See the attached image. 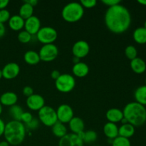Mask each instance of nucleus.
<instances>
[{"label":"nucleus","mask_w":146,"mask_h":146,"mask_svg":"<svg viewBox=\"0 0 146 146\" xmlns=\"http://www.w3.org/2000/svg\"><path fill=\"white\" fill-rule=\"evenodd\" d=\"M55 86L59 92L64 94L70 93L75 88L76 80L71 74H61L59 78L55 81Z\"/></svg>","instance_id":"5"},{"label":"nucleus","mask_w":146,"mask_h":146,"mask_svg":"<svg viewBox=\"0 0 146 146\" xmlns=\"http://www.w3.org/2000/svg\"><path fill=\"white\" fill-rule=\"evenodd\" d=\"M94 146H98V145H94Z\"/></svg>","instance_id":"51"},{"label":"nucleus","mask_w":146,"mask_h":146,"mask_svg":"<svg viewBox=\"0 0 146 146\" xmlns=\"http://www.w3.org/2000/svg\"><path fill=\"white\" fill-rule=\"evenodd\" d=\"M84 144L78 135L74 133H67L58 142V146H84Z\"/></svg>","instance_id":"13"},{"label":"nucleus","mask_w":146,"mask_h":146,"mask_svg":"<svg viewBox=\"0 0 146 146\" xmlns=\"http://www.w3.org/2000/svg\"><path fill=\"white\" fill-rule=\"evenodd\" d=\"M24 2L30 4V5L32 6L33 7L36 6L37 4H38V1H37V0H27V1H24Z\"/></svg>","instance_id":"43"},{"label":"nucleus","mask_w":146,"mask_h":146,"mask_svg":"<svg viewBox=\"0 0 146 146\" xmlns=\"http://www.w3.org/2000/svg\"><path fill=\"white\" fill-rule=\"evenodd\" d=\"M124 118L134 127H139L146 122V108L137 102L128 103L123 110Z\"/></svg>","instance_id":"3"},{"label":"nucleus","mask_w":146,"mask_h":146,"mask_svg":"<svg viewBox=\"0 0 146 146\" xmlns=\"http://www.w3.org/2000/svg\"><path fill=\"white\" fill-rule=\"evenodd\" d=\"M80 4L84 7V9H91L96 6L97 1L96 0H81Z\"/></svg>","instance_id":"34"},{"label":"nucleus","mask_w":146,"mask_h":146,"mask_svg":"<svg viewBox=\"0 0 146 146\" xmlns=\"http://www.w3.org/2000/svg\"><path fill=\"white\" fill-rule=\"evenodd\" d=\"M90 52V46L87 41L79 40L74 44L72 47V54L74 57L82 58L86 56Z\"/></svg>","instance_id":"10"},{"label":"nucleus","mask_w":146,"mask_h":146,"mask_svg":"<svg viewBox=\"0 0 146 146\" xmlns=\"http://www.w3.org/2000/svg\"><path fill=\"white\" fill-rule=\"evenodd\" d=\"M24 29L25 31L29 33L31 36L36 35L41 29V21L38 17L33 15L32 17L25 20Z\"/></svg>","instance_id":"14"},{"label":"nucleus","mask_w":146,"mask_h":146,"mask_svg":"<svg viewBox=\"0 0 146 146\" xmlns=\"http://www.w3.org/2000/svg\"><path fill=\"white\" fill-rule=\"evenodd\" d=\"M107 29L116 34H123L131 24V15L129 10L121 4L108 7L104 17Z\"/></svg>","instance_id":"1"},{"label":"nucleus","mask_w":146,"mask_h":146,"mask_svg":"<svg viewBox=\"0 0 146 146\" xmlns=\"http://www.w3.org/2000/svg\"><path fill=\"white\" fill-rule=\"evenodd\" d=\"M1 113H2V105L0 103V115L1 114Z\"/></svg>","instance_id":"47"},{"label":"nucleus","mask_w":146,"mask_h":146,"mask_svg":"<svg viewBox=\"0 0 146 146\" xmlns=\"http://www.w3.org/2000/svg\"><path fill=\"white\" fill-rule=\"evenodd\" d=\"M27 106L30 110L38 111L45 106V100L42 96L39 94H33L27 98Z\"/></svg>","instance_id":"11"},{"label":"nucleus","mask_w":146,"mask_h":146,"mask_svg":"<svg viewBox=\"0 0 146 146\" xmlns=\"http://www.w3.org/2000/svg\"><path fill=\"white\" fill-rule=\"evenodd\" d=\"M5 123L1 118H0V137L4 135V129H5Z\"/></svg>","instance_id":"40"},{"label":"nucleus","mask_w":146,"mask_h":146,"mask_svg":"<svg viewBox=\"0 0 146 146\" xmlns=\"http://www.w3.org/2000/svg\"><path fill=\"white\" fill-rule=\"evenodd\" d=\"M11 15L10 12L7 9H1L0 10V23L4 24L7 21H9Z\"/></svg>","instance_id":"33"},{"label":"nucleus","mask_w":146,"mask_h":146,"mask_svg":"<svg viewBox=\"0 0 146 146\" xmlns=\"http://www.w3.org/2000/svg\"><path fill=\"white\" fill-rule=\"evenodd\" d=\"M57 119L58 122L62 123H68L74 117V113L73 108L67 104H61L58 107L56 111Z\"/></svg>","instance_id":"9"},{"label":"nucleus","mask_w":146,"mask_h":146,"mask_svg":"<svg viewBox=\"0 0 146 146\" xmlns=\"http://www.w3.org/2000/svg\"><path fill=\"white\" fill-rule=\"evenodd\" d=\"M23 94L28 98V97L31 96V95L34 94V90L31 86H27L24 87V89H23Z\"/></svg>","instance_id":"38"},{"label":"nucleus","mask_w":146,"mask_h":146,"mask_svg":"<svg viewBox=\"0 0 146 146\" xmlns=\"http://www.w3.org/2000/svg\"><path fill=\"white\" fill-rule=\"evenodd\" d=\"M68 126L72 132L71 133L78 135L84 131L85 123H84V121L79 117H74L68 123Z\"/></svg>","instance_id":"15"},{"label":"nucleus","mask_w":146,"mask_h":146,"mask_svg":"<svg viewBox=\"0 0 146 146\" xmlns=\"http://www.w3.org/2000/svg\"><path fill=\"white\" fill-rule=\"evenodd\" d=\"M9 3V0H0V10L5 9Z\"/></svg>","instance_id":"41"},{"label":"nucleus","mask_w":146,"mask_h":146,"mask_svg":"<svg viewBox=\"0 0 146 146\" xmlns=\"http://www.w3.org/2000/svg\"><path fill=\"white\" fill-rule=\"evenodd\" d=\"M145 86H146V78H145Z\"/></svg>","instance_id":"50"},{"label":"nucleus","mask_w":146,"mask_h":146,"mask_svg":"<svg viewBox=\"0 0 146 146\" xmlns=\"http://www.w3.org/2000/svg\"><path fill=\"white\" fill-rule=\"evenodd\" d=\"M144 28H145V29H146V21H145V23H144Z\"/></svg>","instance_id":"49"},{"label":"nucleus","mask_w":146,"mask_h":146,"mask_svg":"<svg viewBox=\"0 0 146 146\" xmlns=\"http://www.w3.org/2000/svg\"><path fill=\"white\" fill-rule=\"evenodd\" d=\"M52 132L56 137L61 138L67 134V128L65 124L58 121L52 126Z\"/></svg>","instance_id":"27"},{"label":"nucleus","mask_w":146,"mask_h":146,"mask_svg":"<svg viewBox=\"0 0 146 146\" xmlns=\"http://www.w3.org/2000/svg\"><path fill=\"white\" fill-rule=\"evenodd\" d=\"M39 120L37 119V118H33L32 121L29 123V124H27V127L29 129L31 130H35L39 126Z\"/></svg>","instance_id":"36"},{"label":"nucleus","mask_w":146,"mask_h":146,"mask_svg":"<svg viewBox=\"0 0 146 146\" xmlns=\"http://www.w3.org/2000/svg\"><path fill=\"white\" fill-rule=\"evenodd\" d=\"M1 71L3 78L8 80L14 79L19 74L20 67L17 63L10 62L4 66Z\"/></svg>","instance_id":"12"},{"label":"nucleus","mask_w":146,"mask_h":146,"mask_svg":"<svg viewBox=\"0 0 146 146\" xmlns=\"http://www.w3.org/2000/svg\"><path fill=\"white\" fill-rule=\"evenodd\" d=\"M130 65H131V69L135 74H141L145 72L146 70V64L145 61L138 57L131 61Z\"/></svg>","instance_id":"21"},{"label":"nucleus","mask_w":146,"mask_h":146,"mask_svg":"<svg viewBox=\"0 0 146 146\" xmlns=\"http://www.w3.org/2000/svg\"><path fill=\"white\" fill-rule=\"evenodd\" d=\"M111 146H131V141L128 138L118 136L116 138L113 140Z\"/></svg>","instance_id":"31"},{"label":"nucleus","mask_w":146,"mask_h":146,"mask_svg":"<svg viewBox=\"0 0 146 146\" xmlns=\"http://www.w3.org/2000/svg\"><path fill=\"white\" fill-rule=\"evenodd\" d=\"M38 120L40 122L47 127H52L58 122L56 110L48 106H44L38 111Z\"/></svg>","instance_id":"6"},{"label":"nucleus","mask_w":146,"mask_h":146,"mask_svg":"<svg viewBox=\"0 0 146 146\" xmlns=\"http://www.w3.org/2000/svg\"><path fill=\"white\" fill-rule=\"evenodd\" d=\"M0 146H10V145L6 141H3L0 142Z\"/></svg>","instance_id":"44"},{"label":"nucleus","mask_w":146,"mask_h":146,"mask_svg":"<svg viewBox=\"0 0 146 146\" xmlns=\"http://www.w3.org/2000/svg\"><path fill=\"white\" fill-rule=\"evenodd\" d=\"M135 133V127L130 123L122 124L118 128V136L128 138L133 136Z\"/></svg>","instance_id":"22"},{"label":"nucleus","mask_w":146,"mask_h":146,"mask_svg":"<svg viewBox=\"0 0 146 146\" xmlns=\"http://www.w3.org/2000/svg\"><path fill=\"white\" fill-rule=\"evenodd\" d=\"M24 60L27 64L31 66L36 65L41 61L39 55H38V53L35 51H32V50L27 51L24 54Z\"/></svg>","instance_id":"23"},{"label":"nucleus","mask_w":146,"mask_h":146,"mask_svg":"<svg viewBox=\"0 0 146 146\" xmlns=\"http://www.w3.org/2000/svg\"><path fill=\"white\" fill-rule=\"evenodd\" d=\"M36 35L38 41L44 45H46V44H54V41L57 39L58 33L56 30L53 27H41Z\"/></svg>","instance_id":"7"},{"label":"nucleus","mask_w":146,"mask_h":146,"mask_svg":"<svg viewBox=\"0 0 146 146\" xmlns=\"http://www.w3.org/2000/svg\"><path fill=\"white\" fill-rule=\"evenodd\" d=\"M2 77V71H1V69H0V79H1Z\"/></svg>","instance_id":"48"},{"label":"nucleus","mask_w":146,"mask_h":146,"mask_svg":"<svg viewBox=\"0 0 146 146\" xmlns=\"http://www.w3.org/2000/svg\"><path fill=\"white\" fill-rule=\"evenodd\" d=\"M58 54V48L55 44H46L42 46L38 51L41 61L44 62H51L57 58Z\"/></svg>","instance_id":"8"},{"label":"nucleus","mask_w":146,"mask_h":146,"mask_svg":"<svg viewBox=\"0 0 146 146\" xmlns=\"http://www.w3.org/2000/svg\"><path fill=\"white\" fill-rule=\"evenodd\" d=\"M24 113L22 108L18 105H14L11 106L9 108V115L14 121H21V115Z\"/></svg>","instance_id":"29"},{"label":"nucleus","mask_w":146,"mask_h":146,"mask_svg":"<svg viewBox=\"0 0 146 146\" xmlns=\"http://www.w3.org/2000/svg\"><path fill=\"white\" fill-rule=\"evenodd\" d=\"M17 38H18L19 42L22 43V44H27V43H29L31 41L32 36L29 33L27 32V31L24 30V31H21L19 33Z\"/></svg>","instance_id":"32"},{"label":"nucleus","mask_w":146,"mask_h":146,"mask_svg":"<svg viewBox=\"0 0 146 146\" xmlns=\"http://www.w3.org/2000/svg\"><path fill=\"white\" fill-rule=\"evenodd\" d=\"M134 96L135 102L138 103L142 106H146V86H141L138 87L135 91Z\"/></svg>","instance_id":"25"},{"label":"nucleus","mask_w":146,"mask_h":146,"mask_svg":"<svg viewBox=\"0 0 146 146\" xmlns=\"http://www.w3.org/2000/svg\"><path fill=\"white\" fill-rule=\"evenodd\" d=\"M106 116L108 122L115 124L117 123L121 122L123 118H124L123 111L116 108H110L109 110H108L106 114Z\"/></svg>","instance_id":"17"},{"label":"nucleus","mask_w":146,"mask_h":146,"mask_svg":"<svg viewBox=\"0 0 146 146\" xmlns=\"http://www.w3.org/2000/svg\"><path fill=\"white\" fill-rule=\"evenodd\" d=\"M104 133L108 139L113 141L118 136V125L113 123H106L104 126Z\"/></svg>","instance_id":"20"},{"label":"nucleus","mask_w":146,"mask_h":146,"mask_svg":"<svg viewBox=\"0 0 146 146\" xmlns=\"http://www.w3.org/2000/svg\"><path fill=\"white\" fill-rule=\"evenodd\" d=\"M125 55L128 59L132 61L134 58H137V56H138V51H137L136 48H135V46H128L125 49Z\"/></svg>","instance_id":"30"},{"label":"nucleus","mask_w":146,"mask_h":146,"mask_svg":"<svg viewBox=\"0 0 146 146\" xmlns=\"http://www.w3.org/2000/svg\"><path fill=\"white\" fill-rule=\"evenodd\" d=\"M78 135L84 143H92L97 140V133L94 131H88L86 132L84 131Z\"/></svg>","instance_id":"28"},{"label":"nucleus","mask_w":146,"mask_h":146,"mask_svg":"<svg viewBox=\"0 0 146 146\" xmlns=\"http://www.w3.org/2000/svg\"><path fill=\"white\" fill-rule=\"evenodd\" d=\"M5 32H6L5 26H4V24L0 23V38L4 36V34H5Z\"/></svg>","instance_id":"42"},{"label":"nucleus","mask_w":146,"mask_h":146,"mask_svg":"<svg viewBox=\"0 0 146 146\" xmlns=\"http://www.w3.org/2000/svg\"><path fill=\"white\" fill-rule=\"evenodd\" d=\"M121 1L120 0H103L102 3L108 7H113V6L118 5L121 4Z\"/></svg>","instance_id":"37"},{"label":"nucleus","mask_w":146,"mask_h":146,"mask_svg":"<svg viewBox=\"0 0 146 146\" xmlns=\"http://www.w3.org/2000/svg\"><path fill=\"white\" fill-rule=\"evenodd\" d=\"M34 118V117H33L32 114L30 112H24L22 113V115H21V122L23 123H25L26 125H27V124L29 123L30 122H31V121H32V119Z\"/></svg>","instance_id":"35"},{"label":"nucleus","mask_w":146,"mask_h":146,"mask_svg":"<svg viewBox=\"0 0 146 146\" xmlns=\"http://www.w3.org/2000/svg\"><path fill=\"white\" fill-rule=\"evenodd\" d=\"M24 22H25V20L21 18L19 14H17V15H13L10 17L8 24L9 27L11 30L19 31L24 28Z\"/></svg>","instance_id":"19"},{"label":"nucleus","mask_w":146,"mask_h":146,"mask_svg":"<svg viewBox=\"0 0 146 146\" xmlns=\"http://www.w3.org/2000/svg\"><path fill=\"white\" fill-rule=\"evenodd\" d=\"M27 134V128L21 121H9L5 125L4 136L5 141L12 146L19 145L24 141Z\"/></svg>","instance_id":"2"},{"label":"nucleus","mask_w":146,"mask_h":146,"mask_svg":"<svg viewBox=\"0 0 146 146\" xmlns=\"http://www.w3.org/2000/svg\"><path fill=\"white\" fill-rule=\"evenodd\" d=\"M84 15V9L80 2H70L64 6L61 16L66 22L75 23L80 21Z\"/></svg>","instance_id":"4"},{"label":"nucleus","mask_w":146,"mask_h":146,"mask_svg":"<svg viewBox=\"0 0 146 146\" xmlns=\"http://www.w3.org/2000/svg\"><path fill=\"white\" fill-rule=\"evenodd\" d=\"M60 76H61V73H60L58 70H54L51 74V78L54 80H55V81L59 78Z\"/></svg>","instance_id":"39"},{"label":"nucleus","mask_w":146,"mask_h":146,"mask_svg":"<svg viewBox=\"0 0 146 146\" xmlns=\"http://www.w3.org/2000/svg\"><path fill=\"white\" fill-rule=\"evenodd\" d=\"M133 37L137 44H146V29L144 27H138L135 29L133 31Z\"/></svg>","instance_id":"24"},{"label":"nucleus","mask_w":146,"mask_h":146,"mask_svg":"<svg viewBox=\"0 0 146 146\" xmlns=\"http://www.w3.org/2000/svg\"><path fill=\"white\" fill-rule=\"evenodd\" d=\"M72 72L75 76L78 78H84L89 73V67L84 62H78L73 66Z\"/></svg>","instance_id":"18"},{"label":"nucleus","mask_w":146,"mask_h":146,"mask_svg":"<svg viewBox=\"0 0 146 146\" xmlns=\"http://www.w3.org/2000/svg\"><path fill=\"white\" fill-rule=\"evenodd\" d=\"M138 2L142 5L146 6V0H138Z\"/></svg>","instance_id":"45"},{"label":"nucleus","mask_w":146,"mask_h":146,"mask_svg":"<svg viewBox=\"0 0 146 146\" xmlns=\"http://www.w3.org/2000/svg\"><path fill=\"white\" fill-rule=\"evenodd\" d=\"M34 14V7L27 3L24 2V4L21 6L19 11V15L24 19V20L32 17Z\"/></svg>","instance_id":"26"},{"label":"nucleus","mask_w":146,"mask_h":146,"mask_svg":"<svg viewBox=\"0 0 146 146\" xmlns=\"http://www.w3.org/2000/svg\"><path fill=\"white\" fill-rule=\"evenodd\" d=\"M73 61H74V64H77V63H78V62H80L79 58H76V57H74V59H73Z\"/></svg>","instance_id":"46"},{"label":"nucleus","mask_w":146,"mask_h":146,"mask_svg":"<svg viewBox=\"0 0 146 146\" xmlns=\"http://www.w3.org/2000/svg\"><path fill=\"white\" fill-rule=\"evenodd\" d=\"M18 101V96L12 91H7L4 93L0 96V103L2 106H13L16 105Z\"/></svg>","instance_id":"16"}]
</instances>
